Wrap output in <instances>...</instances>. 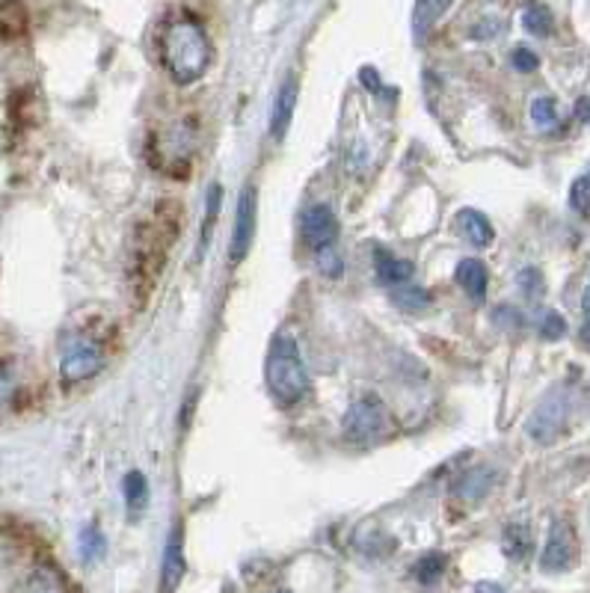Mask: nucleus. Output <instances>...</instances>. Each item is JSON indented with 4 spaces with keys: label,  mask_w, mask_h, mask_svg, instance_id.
Masks as SVG:
<instances>
[{
    "label": "nucleus",
    "mask_w": 590,
    "mask_h": 593,
    "mask_svg": "<svg viewBox=\"0 0 590 593\" xmlns=\"http://www.w3.org/2000/svg\"><path fill=\"white\" fill-rule=\"evenodd\" d=\"M157 54L176 84H196L211 65V39L190 12H176L161 24Z\"/></svg>",
    "instance_id": "obj_1"
},
{
    "label": "nucleus",
    "mask_w": 590,
    "mask_h": 593,
    "mask_svg": "<svg viewBox=\"0 0 590 593\" xmlns=\"http://www.w3.org/2000/svg\"><path fill=\"white\" fill-rule=\"evenodd\" d=\"M265 377H268L270 395L282 404V407H294L309 395V371L300 356V347L291 335H277L270 344L268 365H265Z\"/></svg>",
    "instance_id": "obj_2"
},
{
    "label": "nucleus",
    "mask_w": 590,
    "mask_h": 593,
    "mask_svg": "<svg viewBox=\"0 0 590 593\" xmlns=\"http://www.w3.org/2000/svg\"><path fill=\"white\" fill-rule=\"evenodd\" d=\"M389 430H392V422H389L386 407L374 395H362V398L353 400L342 422L344 439L353 445L380 443V439H386Z\"/></svg>",
    "instance_id": "obj_3"
},
{
    "label": "nucleus",
    "mask_w": 590,
    "mask_h": 593,
    "mask_svg": "<svg viewBox=\"0 0 590 593\" xmlns=\"http://www.w3.org/2000/svg\"><path fill=\"white\" fill-rule=\"evenodd\" d=\"M104 368V351L102 344L90 339V335H72L63 344V356H60V381L65 386H77L83 381H93L95 374Z\"/></svg>",
    "instance_id": "obj_4"
},
{
    "label": "nucleus",
    "mask_w": 590,
    "mask_h": 593,
    "mask_svg": "<svg viewBox=\"0 0 590 593\" xmlns=\"http://www.w3.org/2000/svg\"><path fill=\"white\" fill-rule=\"evenodd\" d=\"M567 416H570V398H567V392L558 386V389L549 392V395L537 404L535 416L528 418V436H531L537 445L555 443V439L563 434V427H567Z\"/></svg>",
    "instance_id": "obj_5"
},
{
    "label": "nucleus",
    "mask_w": 590,
    "mask_h": 593,
    "mask_svg": "<svg viewBox=\"0 0 590 593\" xmlns=\"http://www.w3.org/2000/svg\"><path fill=\"white\" fill-rule=\"evenodd\" d=\"M576 555H579L576 531H572L570 522L555 519L552 529H549V538H546L544 552H540V570H544V573H567V570L576 564Z\"/></svg>",
    "instance_id": "obj_6"
},
{
    "label": "nucleus",
    "mask_w": 590,
    "mask_h": 593,
    "mask_svg": "<svg viewBox=\"0 0 590 593\" xmlns=\"http://www.w3.org/2000/svg\"><path fill=\"white\" fill-rule=\"evenodd\" d=\"M256 187H244V194L238 199V214H235V232H231V247H229V261L240 264L247 259L252 238H256Z\"/></svg>",
    "instance_id": "obj_7"
},
{
    "label": "nucleus",
    "mask_w": 590,
    "mask_h": 593,
    "mask_svg": "<svg viewBox=\"0 0 590 593\" xmlns=\"http://www.w3.org/2000/svg\"><path fill=\"white\" fill-rule=\"evenodd\" d=\"M300 235H303L306 247L314 252L332 247V241L339 238V220H335L330 205H312V208H306L303 220H300Z\"/></svg>",
    "instance_id": "obj_8"
},
{
    "label": "nucleus",
    "mask_w": 590,
    "mask_h": 593,
    "mask_svg": "<svg viewBox=\"0 0 590 593\" xmlns=\"http://www.w3.org/2000/svg\"><path fill=\"white\" fill-rule=\"evenodd\" d=\"M185 531H182V526H176L169 540H166L164 561H161V593H176L185 582Z\"/></svg>",
    "instance_id": "obj_9"
},
{
    "label": "nucleus",
    "mask_w": 590,
    "mask_h": 593,
    "mask_svg": "<svg viewBox=\"0 0 590 593\" xmlns=\"http://www.w3.org/2000/svg\"><path fill=\"white\" fill-rule=\"evenodd\" d=\"M297 98H300V86H297V77H286V84L279 86L277 98H273V113H270V134L277 139H282L288 134V125L294 119Z\"/></svg>",
    "instance_id": "obj_10"
},
{
    "label": "nucleus",
    "mask_w": 590,
    "mask_h": 593,
    "mask_svg": "<svg viewBox=\"0 0 590 593\" xmlns=\"http://www.w3.org/2000/svg\"><path fill=\"white\" fill-rule=\"evenodd\" d=\"M454 279H457V285L466 291V294L472 296V300H484L487 296V268H484V261L478 259H463L460 264H457V270H454Z\"/></svg>",
    "instance_id": "obj_11"
},
{
    "label": "nucleus",
    "mask_w": 590,
    "mask_h": 593,
    "mask_svg": "<svg viewBox=\"0 0 590 593\" xmlns=\"http://www.w3.org/2000/svg\"><path fill=\"white\" fill-rule=\"evenodd\" d=\"M452 7V0H415L413 10V33L418 42H425L431 37V30L439 24L445 12Z\"/></svg>",
    "instance_id": "obj_12"
},
{
    "label": "nucleus",
    "mask_w": 590,
    "mask_h": 593,
    "mask_svg": "<svg viewBox=\"0 0 590 593\" xmlns=\"http://www.w3.org/2000/svg\"><path fill=\"white\" fill-rule=\"evenodd\" d=\"M493 478H496V472H493L489 466H475V469H469V472L457 481L454 496L460 501H480L489 490H493V483H496Z\"/></svg>",
    "instance_id": "obj_13"
},
{
    "label": "nucleus",
    "mask_w": 590,
    "mask_h": 593,
    "mask_svg": "<svg viewBox=\"0 0 590 593\" xmlns=\"http://www.w3.org/2000/svg\"><path fill=\"white\" fill-rule=\"evenodd\" d=\"M457 226H460V232L466 235V241H469L472 247H489L493 238H496L487 214L475 211V208H463V211L457 214Z\"/></svg>",
    "instance_id": "obj_14"
},
{
    "label": "nucleus",
    "mask_w": 590,
    "mask_h": 593,
    "mask_svg": "<svg viewBox=\"0 0 590 593\" xmlns=\"http://www.w3.org/2000/svg\"><path fill=\"white\" fill-rule=\"evenodd\" d=\"M374 268H377L380 282H386V285L392 288H401L406 279L413 277V264L404 259H397L395 252L383 250V247L374 250Z\"/></svg>",
    "instance_id": "obj_15"
},
{
    "label": "nucleus",
    "mask_w": 590,
    "mask_h": 593,
    "mask_svg": "<svg viewBox=\"0 0 590 593\" xmlns=\"http://www.w3.org/2000/svg\"><path fill=\"white\" fill-rule=\"evenodd\" d=\"M28 30V10L21 0H0V39L12 42V39L24 37Z\"/></svg>",
    "instance_id": "obj_16"
},
{
    "label": "nucleus",
    "mask_w": 590,
    "mask_h": 593,
    "mask_svg": "<svg viewBox=\"0 0 590 593\" xmlns=\"http://www.w3.org/2000/svg\"><path fill=\"white\" fill-rule=\"evenodd\" d=\"M125 508L128 517H143L148 508V481L143 472H128L125 475Z\"/></svg>",
    "instance_id": "obj_17"
},
{
    "label": "nucleus",
    "mask_w": 590,
    "mask_h": 593,
    "mask_svg": "<svg viewBox=\"0 0 590 593\" xmlns=\"http://www.w3.org/2000/svg\"><path fill=\"white\" fill-rule=\"evenodd\" d=\"M501 549L510 561H526L528 552H531V531L522 522H510L505 534H501Z\"/></svg>",
    "instance_id": "obj_18"
},
{
    "label": "nucleus",
    "mask_w": 590,
    "mask_h": 593,
    "mask_svg": "<svg viewBox=\"0 0 590 593\" xmlns=\"http://www.w3.org/2000/svg\"><path fill=\"white\" fill-rule=\"evenodd\" d=\"M522 28H526L531 37H549L555 30V19L549 7H544V3H528L526 10H522Z\"/></svg>",
    "instance_id": "obj_19"
},
{
    "label": "nucleus",
    "mask_w": 590,
    "mask_h": 593,
    "mask_svg": "<svg viewBox=\"0 0 590 593\" xmlns=\"http://www.w3.org/2000/svg\"><path fill=\"white\" fill-rule=\"evenodd\" d=\"M77 547H81V558L86 564H95L99 558H104V549H107V540H104L102 529L90 522V526H83L81 540H77Z\"/></svg>",
    "instance_id": "obj_20"
},
{
    "label": "nucleus",
    "mask_w": 590,
    "mask_h": 593,
    "mask_svg": "<svg viewBox=\"0 0 590 593\" xmlns=\"http://www.w3.org/2000/svg\"><path fill=\"white\" fill-rule=\"evenodd\" d=\"M445 566H448V558L439 555V552H431V555L418 558L413 566V575L418 579V584H436L445 575Z\"/></svg>",
    "instance_id": "obj_21"
},
{
    "label": "nucleus",
    "mask_w": 590,
    "mask_h": 593,
    "mask_svg": "<svg viewBox=\"0 0 590 593\" xmlns=\"http://www.w3.org/2000/svg\"><path fill=\"white\" fill-rule=\"evenodd\" d=\"M531 122L537 125V131H558L561 119H558V107H555V98L549 95H540L531 102Z\"/></svg>",
    "instance_id": "obj_22"
},
{
    "label": "nucleus",
    "mask_w": 590,
    "mask_h": 593,
    "mask_svg": "<svg viewBox=\"0 0 590 593\" xmlns=\"http://www.w3.org/2000/svg\"><path fill=\"white\" fill-rule=\"evenodd\" d=\"M392 300H395L397 306L415 315V312H425L431 306V294H427L425 288H395L392 291Z\"/></svg>",
    "instance_id": "obj_23"
},
{
    "label": "nucleus",
    "mask_w": 590,
    "mask_h": 593,
    "mask_svg": "<svg viewBox=\"0 0 590 593\" xmlns=\"http://www.w3.org/2000/svg\"><path fill=\"white\" fill-rule=\"evenodd\" d=\"M220 205H222V187L211 185V190H208V205H205L203 238H199L203 250L208 247V243H211V235H214V229H217V217H220Z\"/></svg>",
    "instance_id": "obj_24"
},
{
    "label": "nucleus",
    "mask_w": 590,
    "mask_h": 593,
    "mask_svg": "<svg viewBox=\"0 0 590 593\" xmlns=\"http://www.w3.org/2000/svg\"><path fill=\"white\" fill-rule=\"evenodd\" d=\"M28 593H65L63 579H60L56 570H51V566H39L37 573L30 575Z\"/></svg>",
    "instance_id": "obj_25"
},
{
    "label": "nucleus",
    "mask_w": 590,
    "mask_h": 593,
    "mask_svg": "<svg viewBox=\"0 0 590 593\" xmlns=\"http://www.w3.org/2000/svg\"><path fill=\"white\" fill-rule=\"evenodd\" d=\"M570 208L576 214H590V169L570 187Z\"/></svg>",
    "instance_id": "obj_26"
},
{
    "label": "nucleus",
    "mask_w": 590,
    "mask_h": 593,
    "mask_svg": "<svg viewBox=\"0 0 590 593\" xmlns=\"http://www.w3.org/2000/svg\"><path fill=\"white\" fill-rule=\"evenodd\" d=\"M537 330H540V335H544L546 342H558L563 333H567V321H563L558 312H544V318H540V324H537Z\"/></svg>",
    "instance_id": "obj_27"
},
{
    "label": "nucleus",
    "mask_w": 590,
    "mask_h": 593,
    "mask_svg": "<svg viewBox=\"0 0 590 593\" xmlns=\"http://www.w3.org/2000/svg\"><path fill=\"white\" fill-rule=\"evenodd\" d=\"M510 63H514V69H517V72L528 74V72H537V65H540V56H537L535 51H531V48L519 45V48H514V54H510Z\"/></svg>",
    "instance_id": "obj_28"
},
{
    "label": "nucleus",
    "mask_w": 590,
    "mask_h": 593,
    "mask_svg": "<svg viewBox=\"0 0 590 593\" xmlns=\"http://www.w3.org/2000/svg\"><path fill=\"white\" fill-rule=\"evenodd\" d=\"M318 268L323 273H330V277H339L342 273V256L335 252V247H327V250H318Z\"/></svg>",
    "instance_id": "obj_29"
},
{
    "label": "nucleus",
    "mask_w": 590,
    "mask_h": 593,
    "mask_svg": "<svg viewBox=\"0 0 590 593\" xmlns=\"http://www.w3.org/2000/svg\"><path fill=\"white\" fill-rule=\"evenodd\" d=\"M519 285L526 288L528 296H537L540 294V288H544V279H540V273H537L535 268H528L519 273Z\"/></svg>",
    "instance_id": "obj_30"
},
{
    "label": "nucleus",
    "mask_w": 590,
    "mask_h": 593,
    "mask_svg": "<svg viewBox=\"0 0 590 593\" xmlns=\"http://www.w3.org/2000/svg\"><path fill=\"white\" fill-rule=\"evenodd\" d=\"M501 30H505V24H501L498 19H484L478 24V28L472 30V37H475V39H496L498 33H501Z\"/></svg>",
    "instance_id": "obj_31"
},
{
    "label": "nucleus",
    "mask_w": 590,
    "mask_h": 593,
    "mask_svg": "<svg viewBox=\"0 0 590 593\" xmlns=\"http://www.w3.org/2000/svg\"><path fill=\"white\" fill-rule=\"evenodd\" d=\"M360 74H362V84L369 86V90H374V93H380V90H383V84H380V74L374 72V69H369V65H365Z\"/></svg>",
    "instance_id": "obj_32"
},
{
    "label": "nucleus",
    "mask_w": 590,
    "mask_h": 593,
    "mask_svg": "<svg viewBox=\"0 0 590 593\" xmlns=\"http://www.w3.org/2000/svg\"><path fill=\"white\" fill-rule=\"evenodd\" d=\"M576 116L590 125V98H579V104H576Z\"/></svg>",
    "instance_id": "obj_33"
},
{
    "label": "nucleus",
    "mask_w": 590,
    "mask_h": 593,
    "mask_svg": "<svg viewBox=\"0 0 590 593\" xmlns=\"http://www.w3.org/2000/svg\"><path fill=\"white\" fill-rule=\"evenodd\" d=\"M475 593H508V591H505L498 582H480L478 587H475Z\"/></svg>",
    "instance_id": "obj_34"
},
{
    "label": "nucleus",
    "mask_w": 590,
    "mask_h": 593,
    "mask_svg": "<svg viewBox=\"0 0 590 593\" xmlns=\"http://www.w3.org/2000/svg\"><path fill=\"white\" fill-rule=\"evenodd\" d=\"M579 339H581V344H584V347H588V351H590V315L584 318V324H581Z\"/></svg>",
    "instance_id": "obj_35"
},
{
    "label": "nucleus",
    "mask_w": 590,
    "mask_h": 593,
    "mask_svg": "<svg viewBox=\"0 0 590 593\" xmlns=\"http://www.w3.org/2000/svg\"><path fill=\"white\" fill-rule=\"evenodd\" d=\"M581 309L590 315V285H588V291H584V296H581Z\"/></svg>",
    "instance_id": "obj_36"
},
{
    "label": "nucleus",
    "mask_w": 590,
    "mask_h": 593,
    "mask_svg": "<svg viewBox=\"0 0 590 593\" xmlns=\"http://www.w3.org/2000/svg\"><path fill=\"white\" fill-rule=\"evenodd\" d=\"M279 593H291V591H279Z\"/></svg>",
    "instance_id": "obj_37"
},
{
    "label": "nucleus",
    "mask_w": 590,
    "mask_h": 593,
    "mask_svg": "<svg viewBox=\"0 0 590 593\" xmlns=\"http://www.w3.org/2000/svg\"><path fill=\"white\" fill-rule=\"evenodd\" d=\"M588 389H590V386H588Z\"/></svg>",
    "instance_id": "obj_38"
}]
</instances>
